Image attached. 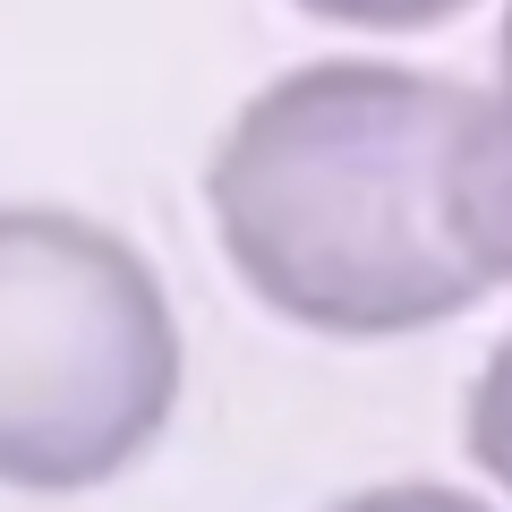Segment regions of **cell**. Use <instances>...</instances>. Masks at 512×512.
<instances>
[{"mask_svg": "<svg viewBox=\"0 0 512 512\" xmlns=\"http://www.w3.org/2000/svg\"><path fill=\"white\" fill-rule=\"evenodd\" d=\"M478 86L410 60H299L222 120L205 222L256 308L325 342H402L487 299L444 222V163Z\"/></svg>", "mask_w": 512, "mask_h": 512, "instance_id": "1", "label": "cell"}, {"mask_svg": "<svg viewBox=\"0 0 512 512\" xmlns=\"http://www.w3.org/2000/svg\"><path fill=\"white\" fill-rule=\"evenodd\" d=\"M171 410L180 316L146 248L77 205H0V487H111Z\"/></svg>", "mask_w": 512, "mask_h": 512, "instance_id": "2", "label": "cell"}, {"mask_svg": "<svg viewBox=\"0 0 512 512\" xmlns=\"http://www.w3.org/2000/svg\"><path fill=\"white\" fill-rule=\"evenodd\" d=\"M444 222H453V248L478 265V282L504 291L512 282V0L495 26V77L478 86L470 120L453 137V163H444Z\"/></svg>", "mask_w": 512, "mask_h": 512, "instance_id": "3", "label": "cell"}, {"mask_svg": "<svg viewBox=\"0 0 512 512\" xmlns=\"http://www.w3.org/2000/svg\"><path fill=\"white\" fill-rule=\"evenodd\" d=\"M461 444H470L478 478L512 504V333L478 359V376H470V402H461Z\"/></svg>", "mask_w": 512, "mask_h": 512, "instance_id": "4", "label": "cell"}, {"mask_svg": "<svg viewBox=\"0 0 512 512\" xmlns=\"http://www.w3.org/2000/svg\"><path fill=\"white\" fill-rule=\"evenodd\" d=\"M316 26H342V35H427V26H453L478 0H291Z\"/></svg>", "mask_w": 512, "mask_h": 512, "instance_id": "5", "label": "cell"}, {"mask_svg": "<svg viewBox=\"0 0 512 512\" xmlns=\"http://www.w3.org/2000/svg\"><path fill=\"white\" fill-rule=\"evenodd\" d=\"M325 512H495V504L470 495V487H444V478H384V487L333 495Z\"/></svg>", "mask_w": 512, "mask_h": 512, "instance_id": "6", "label": "cell"}]
</instances>
